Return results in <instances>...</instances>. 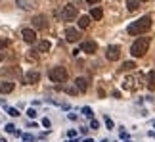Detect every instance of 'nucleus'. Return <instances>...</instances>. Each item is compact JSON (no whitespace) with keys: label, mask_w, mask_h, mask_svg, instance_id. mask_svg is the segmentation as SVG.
I'll return each instance as SVG.
<instances>
[{"label":"nucleus","mask_w":155,"mask_h":142,"mask_svg":"<svg viewBox=\"0 0 155 142\" xmlns=\"http://www.w3.org/2000/svg\"><path fill=\"white\" fill-rule=\"evenodd\" d=\"M150 27H151V15H142L140 19L130 23L127 27V31H128V35L136 37V35H144L146 31H150Z\"/></svg>","instance_id":"f257e3e1"},{"label":"nucleus","mask_w":155,"mask_h":142,"mask_svg":"<svg viewBox=\"0 0 155 142\" xmlns=\"http://www.w3.org/2000/svg\"><path fill=\"white\" fill-rule=\"evenodd\" d=\"M150 48V37H140L138 40H134V44L130 46V54L134 58H142Z\"/></svg>","instance_id":"f03ea898"},{"label":"nucleus","mask_w":155,"mask_h":142,"mask_svg":"<svg viewBox=\"0 0 155 142\" xmlns=\"http://www.w3.org/2000/svg\"><path fill=\"white\" fill-rule=\"evenodd\" d=\"M48 77H50L52 83H65L67 81V69L61 67V66H56L48 71Z\"/></svg>","instance_id":"7ed1b4c3"},{"label":"nucleus","mask_w":155,"mask_h":142,"mask_svg":"<svg viewBox=\"0 0 155 142\" xmlns=\"http://www.w3.org/2000/svg\"><path fill=\"white\" fill-rule=\"evenodd\" d=\"M77 17H79V12H77V8L73 4H65L61 8V19L63 21H73Z\"/></svg>","instance_id":"20e7f679"},{"label":"nucleus","mask_w":155,"mask_h":142,"mask_svg":"<svg viewBox=\"0 0 155 142\" xmlns=\"http://www.w3.org/2000/svg\"><path fill=\"white\" fill-rule=\"evenodd\" d=\"M142 79H144V77L142 75H134V77H127V79H124V83H123V86L127 88V90H134V88H138L140 85H142Z\"/></svg>","instance_id":"39448f33"},{"label":"nucleus","mask_w":155,"mask_h":142,"mask_svg":"<svg viewBox=\"0 0 155 142\" xmlns=\"http://www.w3.org/2000/svg\"><path fill=\"white\" fill-rule=\"evenodd\" d=\"M119 56H121V48H119L117 44L107 46V50H105V58H107L109 62H117V60H119Z\"/></svg>","instance_id":"423d86ee"},{"label":"nucleus","mask_w":155,"mask_h":142,"mask_svg":"<svg viewBox=\"0 0 155 142\" xmlns=\"http://www.w3.org/2000/svg\"><path fill=\"white\" fill-rule=\"evenodd\" d=\"M38 79H40V73L37 69H31L23 75V85H35V83H38Z\"/></svg>","instance_id":"0eeeda50"},{"label":"nucleus","mask_w":155,"mask_h":142,"mask_svg":"<svg viewBox=\"0 0 155 142\" xmlns=\"http://www.w3.org/2000/svg\"><path fill=\"white\" fill-rule=\"evenodd\" d=\"M65 39H67V42H79V40H81V33H79V29L67 27V29H65Z\"/></svg>","instance_id":"6e6552de"},{"label":"nucleus","mask_w":155,"mask_h":142,"mask_svg":"<svg viewBox=\"0 0 155 142\" xmlns=\"http://www.w3.org/2000/svg\"><path fill=\"white\" fill-rule=\"evenodd\" d=\"M33 27L35 29H48V19H46V15L38 14L33 17Z\"/></svg>","instance_id":"1a4fd4ad"},{"label":"nucleus","mask_w":155,"mask_h":142,"mask_svg":"<svg viewBox=\"0 0 155 142\" xmlns=\"http://www.w3.org/2000/svg\"><path fill=\"white\" fill-rule=\"evenodd\" d=\"M98 50V44L94 42V40H84V42L81 44V52H86V54H96Z\"/></svg>","instance_id":"9d476101"},{"label":"nucleus","mask_w":155,"mask_h":142,"mask_svg":"<svg viewBox=\"0 0 155 142\" xmlns=\"http://www.w3.org/2000/svg\"><path fill=\"white\" fill-rule=\"evenodd\" d=\"M21 37H23L25 42L33 44L35 40H37V31H35V29H23V31H21Z\"/></svg>","instance_id":"9b49d317"},{"label":"nucleus","mask_w":155,"mask_h":142,"mask_svg":"<svg viewBox=\"0 0 155 142\" xmlns=\"http://www.w3.org/2000/svg\"><path fill=\"white\" fill-rule=\"evenodd\" d=\"M75 86L79 88V92H86V88H88V81L84 79V77H77V79H75Z\"/></svg>","instance_id":"f8f14e48"},{"label":"nucleus","mask_w":155,"mask_h":142,"mask_svg":"<svg viewBox=\"0 0 155 142\" xmlns=\"http://www.w3.org/2000/svg\"><path fill=\"white\" fill-rule=\"evenodd\" d=\"M12 90H14V83H12V81H2V83H0V92H2V94H8Z\"/></svg>","instance_id":"ddd939ff"},{"label":"nucleus","mask_w":155,"mask_h":142,"mask_svg":"<svg viewBox=\"0 0 155 142\" xmlns=\"http://www.w3.org/2000/svg\"><path fill=\"white\" fill-rule=\"evenodd\" d=\"M127 8L128 12H136L140 8V0H127Z\"/></svg>","instance_id":"4468645a"},{"label":"nucleus","mask_w":155,"mask_h":142,"mask_svg":"<svg viewBox=\"0 0 155 142\" xmlns=\"http://www.w3.org/2000/svg\"><path fill=\"white\" fill-rule=\"evenodd\" d=\"M50 50V42L48 40H40V42L37 44V52H48Z\"/></svg>","instance_id":"2eb2a0df"},{"label":"nucleus","mask_w":155,"mask_h":142,"mask_svg":"<svg viewBox=\"0 0 155 142\" xmlns=\"http://www.w3.org/2000/svg\"><path fill=\"white\" fill-rule=\"evenodd\" d=\"M88 25H90V17H88V15H81L79 17V27L81 29H86Z\"/></svg>","instance_id":"dca6fc26"},{"label":"nucleus","mask_w":155,"mask_h":142,"mask_svg":"<svg viewBox=\"0 0 155 142\" xmlns=\"http://www.w3.org/2000/svg\"><path fill=\"white\" fill-rule=\"evenodd\" d=\"M102 15H104L102 8H92V12H90V17H94V19H102Z\"/></svg>","instance_id":"f3484780"},{"label":"nucleus","mask_w":155,"mask_h":142,"mask_svg":"<svg viewBox=\"0 0 155 142\" xmlns=\"http://www.w3.org/2000/svg\"><path fill=\"white\" fill-rule=\"evenodd\" d=\"M147 86H150L151 90L155 88V71H151V73L147 75Z\"/></svg>","instance_id":"a211bd4d"},{"label":"nucleus","mask_w":155,"mask_h":142,"mask_svg":"<svg viewBox=\"0 0 155 142\" xmlns=\"http://www.w3.org/2000/svg\"><path fill=\"white\" fill-rule=\"evenodd\" d=\"M82 115H86L88 119H92V117H94V111H92V108H88V106H84V108H82Z\"/></svg>","instance_id":"6ab92c4d"},{"label":"nucleus","mask_w":155,"mask_h":142,"mask_svg":"<svg viewBox=\"0 0 155 142\" xmlns=\"http://www.w3.org/2000/svg\"><path fill=\"white\" fill-rule=\"evenodd\" d=\"M134 67H136V63H134V62H124L121 69H123V71H130V69H134Z\"/></svg>","instance_id":"aec40b11"},{"label":"nucleus","mask_w":155,"mask_h":142,"mask_svg":"<svg viewBox=\"0 0 155 142\" xmlns=\"http://www.w3.org/2000/svg\"><path fill=\"white\" fill-rule=\"evenodd\" d=\"M8 115H12V117H17V115H19V111H17L15 108H8Z\"/></svg>","instance_id":"412c9836"},{"label":"nucleus","mask_w":155,"mask_h":142,"mask_svg":"<svg viewBox=\"0 0 155 142\" xmlns=\"http://www.w3.org/2000/svg\"><path fill=\"white\" fill-rule=\"evenodd\" d=\"M23 142H35V137H31V134H21Z\"/></svg>","instance_id":"4be33fe9"},{"label":"nucleus","mask_w":155,"mask_h":142,"mask_svg":"<svg viewBox=\"0 0 155 142\" xmlns=\"http://www.w3.org/2000/svg\"><path fill=\"white\" fill-rule=\"evenodd\" d=\"M90 129H100V123L96 119H90Z\"/></svg>","instance_id":"5701e85b"},{"label":"nucleus","mask_w":155,"mask_h":142,"mask_svg":"<svg viewBox=\"0 0 155 142\" xmlns=\"http://www.w3.org/2000/svg\"><path fill=\"white\" fill-rule=\"evenodd\" d=\"M105 127H107V129H113V121H111L107 115H105Z\"/></svg>","instance_id":"b1692460"},{"label":"nucleus","mask_w":155,"mask_h":142,"mask_svg":"<svg viewBox=\"0 0 155 142\" xmlns=\"http://www.w3.org/2000/svg\"><path fill=\"white\" fill-rule=\"evenodd\" d=\"M14 129H15V127H14V125H12V123H8V125H6V133H15V131H14Z\"/></svg>","instance_id":"393cba45"},{"label":"nucleus","mask_w":155,"mask_h":142,"mask_svg":"<svg viewBox=\"0 0 155 142\" xmlns=\"http://www.w3.org/2000/svg\"><path fill=\"white\" fill-rule=\"evenodd\" d=\"M27 115H29V117H37V110H35V108H31V110L27 111Z\"/></svg>","instance_id":"a878e982"},{"label":"nucleus","mask_w":155,"mask_h":142,"mask_svg":"<svg viewBox=\"0 0 155 142\" xmlns=\"http://www.w3.org/2000/svg\"><path fill=\"white\" fill-rule=\"evenodd\" d=\"M52 125V123H50V119H48V117H44V119H42V127H46V129H48Z\"/></svg>","instance_id":"bb28decb"},{"label":"nucleus","mask_w":155,"mask_h":142,"mask_svg":"<svg viewBox=\"0 0 155 142\" xmlns=\"http://www.w3.org/2000/svg\"><path fill=\"white\" fill-rule=\"evenodd\" d=\"M6 46H8V40H6V39H0V50L6 48Z\"/></svg>","instance_id":"cd10ccee"},{"label":"nucleus","mask_w":155,"mask_h":142,"mask_svg":"<svg viewBox=\"0 0 155 142\" xmlns=\"http://www.w3.org/2000/svg\"><path fill=\"white\" fill-rule=\"evenodd\" d=\"M67 137H69V138H75V137H77V131H73V129H71V131H67Z\"/></svg>","instance_id":"c85d7f7f"},{"label":"nucleus","mask_w":155,"mask_h":142,"mask_svg":"<svg viewBox=\"0 0 155 142\" xmlns=\"http://www.w3.org/2000/svg\"><path fill=\"white\" fill-rule=\"evenodd\" d=\"M86 2H88V4H98L100 0H86Z\"/></svg>","instance_id":"c756f323"},{"label":"nucleus","mask_w":155,"mask_h":142,"mask_svg":"<svg viewBox=\"0 0 155 142\" xmlns=\"http://www.w3.org/2000/svg\"><path fill=\"white\" fill-rule=\"evenodd\" d=\"M82 142H94L92 138H84V140H82Z\"/></svg>","instance_id":"7c9ffc66"},{"label":"nucleus","mask_w":155,"mask_h":142,"mask_svg":"<svg viewBox=\"0 0 155 142\" xmlns=\"http://www.w3.org/2000/svg\"><path fill=\"white\" fill-rule=\"evenodd\" d=\"M4 60V54H0V62H2Z\"/></svg>","instance_id":"2f4dec72"},{"label":"nucleus","mask_w":155,"mask_h":142,"mask_svg":"<svg viewBox=\"0 0 155 142\" xmlns=\"http://www.w3.org/2000/svg\"><path fill=\"white\" fill-rule=\"evenodd\" d=\"M0 142H6V138H2V137H0Z\"/></svg>","instance_id":"473e14b6"},{"label":"nucleus","mask_w":155,"mask_h":142,"mask_svg":"<svg viewBox=\"0 0 155 142\" xmlns=\"http://www.w3.org/2000/svg\"><path fill=\"white\" fill-rule=\"evenodd\" d=\"M67 142H77V140H75V138H71V140H67Z\"/></svg>","instance_id":"72a5a7b5"},{"label":"nucleus","mask_w":155,"mask_h":142,"mask_svg":"<svg viewBox=\"0 0 155 142\" xmlns=\"http://www.w3.org/2000/svg\"><path fill=\"white\" fill-rule=\"evenodd\" d=\"M124 142H132V140H124Z\"/></svg>","instance_id":"f704fd0d"},{"label":"nucleus","mask_w":155,"mask_h":142,"mask_svg":"<svg viewBox=\"0 0 155 142\" xmlns=\"http://www.w3.org/2000/svg\"><path fill=\"white\" fill-rule=\"evenodd\" d=\"M140 2H146V0H140Z\"/></svg>","instance_id":"c9c22d12"},{"label":"nucleus","mask_w":155,"mask_h":142,"mask_svg":"<svg viewBox=\"0 0 155 142\" xmlns=\"http://www.w3.org/2000/svg\"><path fill=\"white\" fill-rule=\"evenodd\" d=\"M102 142H107V140H102Z\"/></svg>","instance_id":"e433bc0d"}]
</instances>
